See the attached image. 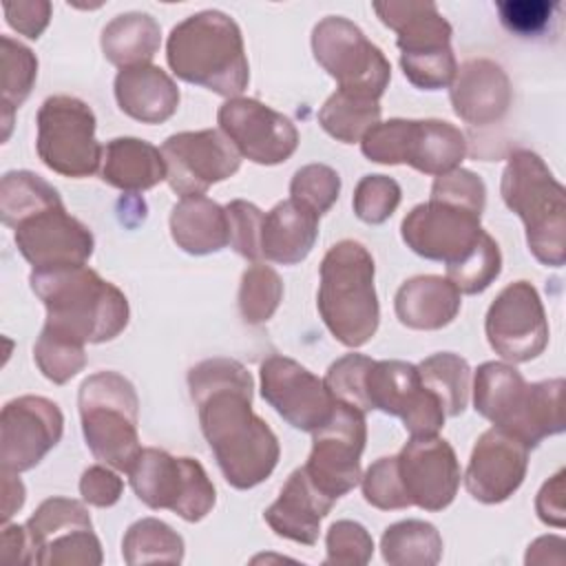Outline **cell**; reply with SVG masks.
Segmentation results:
<instances>
[{
    "mask_svg": "<svg viewBox=\"0 0 566 566\" xmlns=\"http://www.w3.org/2000/svg\"><path fill=\"white\" fill-rule=\"evenodd\" d=\"M31 290L46 307L44 329L84 343L115 338L128 323V301L119 287L86 265L33 270Z\"/></svg>",
    "mask_w": 566,
    "mask_h": 566,
    "instance_id": "3957f363",
    "label": "cell"
},
{
    "mask_svg": "<svg viewBox=\"0 0 566 566\" xmlns=\"http://www.w3.org/2000/svg\"><path fill=\"white\" fill-rule=\"evenodd\" d=\"M15 245L33 270L84 265L93 254L91 230L55 199L15 221Z\"/></svg>",
    "mask_w": 566,
    "mask_h": 566,
    "instance_id": "e0dca14e",
    "label": "cell"
},
{
    "mask_svg": "<svg viewBox=\"0 0 566 566\" xmlns=\"http://www.w3.org/2000/svg\"><path fill=\"white\" fill-rule=\"evenodd\" d=\"M161 155L166 179L181 197L203 195L212 184L234 175L241 164L237 148L214 128L170 135L161 144Z\"/></svg>",
    "mask_w": 566,
    "mask_h": 566,
    "instance_id": "ac0fdd59",
    "label": "cell"
},
{
    "mask_svg": "<svg viewBox=\"0 0 566 566\" xmlns=\"http://www.w3.org/2000/svg\"><path fill=\"white\" fill-rule=\"evenodd\" d=\"M126 473L137 497L150 509H168L186 522H199L214 506V486L206 469L192 458H175L146 447Z\"/></svg>",
    "mask_w": 566,
    "mask_h": 566,
    "instance_id": "8fae6325",
    "label": "cell"
},
{
    "mask_svg": "<svg viewBox=\"0 0 566 566\" xmlns=\"http://www.w3.org/2000/svg\"><path fill=\"white\" fill-rule=\"evenodd\" d=\"M33 356L40 371L55 385H62L69 378H73L86 363L84 345L57 336L49 329H42L40 338L35 340Z\"/></svg>",
    "mask_w": 566,
    "mask_h": 566,
    "instance_id": "60d3db41",
    "label": "cell"
},
{
    "mask_svg": "<svg viewBox=\"0 0 566 566\" xmlns=\"http://www.w3.org/2000/svg\"><path fill=\"white\" fill-rule=\"evenodd\" d=\"M62 411L42 396H20L2 407L0 460L2 471L35 467L62 438Z\"/></svg>",
    "mask_w": 566,
    "mask_h": 566,
    "instance_id": "603a6c76",
    "label": "cell"
},
{
    "mask_svg": "<svg viewBox=\"0 0 566 566\" xmlns=\"http://www.w3.org/2000/svg\"><path fill=\"white\" fill-rule=\"evenodd\" d=\"M555 4L546 0H506L497 2V13L502 24L520 35L539 33L553 15Z\"/></svg>",
    "mask_w": 566,
    "mask_h": 566,
    "instance_id": "c3c4849f",
    "label": "cell"
},
{
    "mask_svg": "<svg viewBox=\"0 0 566 566\" xmlns=\"http://www.w3.org/2000/svg\"><path fill=\"white\" fill-rule=\"evenodd\" d=\"M4 482H2V491H4V497H2V517L4 522L22 506L24 502V486L22 482L13 475V471H4L2 473Z\"/></svg>",
    "mask_w": 566,
    "mask_h": 566,
    "instance_id": "f5cc1de1",
    "label": "cell"
},
{
    "mask_svg": "<svg viewBox=\"0 0 566 566\" xmlns=\"http://www.w3.org/2000/svg\"><path fill=\"white\" fill-rule=\"evenodd\" d=\"M312 49L316 62L338 82V91L376 102L385 93L391 66L352 20L323 18L312 31Z\"/></svg>",
    "mask_w": 566,
    "mask_h": 566,
    "instance_id": "7c38bea8",
    "label": "cell"
},
{
    "mask_svg": "<svg viewBox=\"0 0 566 566\" xmlns=\"http://www.w3.org/2000/svg\"><path fill=\"white\" fill-rule=\"evenodd\" d=\"M261 394L283 420L310 433L329 420L336 405L318 376L285 356L261 363Z\"/></svg>",
    "mask_w": 566,
    "mask_h": 566,
    "instance_id": "44dd1931",
    "label": "cell"
},
{
    "mask_svg": "<svg viewBox=\"0 0 566 566\" xmlns=\"http://www.w3.org/2000/svg\"><path fill=\"white\" fill-rule=\"evenodd\" d=\"M374 365L371 358L363 354H347L329 365L325 374V387L334 400L349 405L358 411H369L365 400V376Z\"/></svg>",
    "mask_w": 566,
    "mask_h": 566,
    "instance_id": "b9f144b4",
    "label": "cell"
},
{
    "mask_svg": "<svg viewBox=\"0 0 566 566\" xmlns=\"http://www.w3.org/2000/svg\"><path fill=\"white\" fill-rule=\"evenodd\" d=\"M365 438V413L336 400L329 420L314 431L312 453L303 467L323 495L336 502L358 484Z\"/></svg>",
    "mask_w": 566,
    "mask_h": 566,
    "instance_id": "5bb4252c",
    "label": "cell"
},
{
    "mask_svg": "<svg viewBox=\"0 0 566 566\" xmlns=\"http://www.w3.org/2000/svg\"><path fill=\"white\" fill-rule=\"evenodd\" d=\"M374 542L365 526L340 520L327 531V559L325 564H367Z\"/></svg>",
    "mask_w": 566,
    "mask_h": 566,
    "instance_id": "bcb514c9",
    "label": "cell"
},
{
    "mask_svg": "<svg viewBox=\"0 0 566 566\" xmlns=\"http://www.w3.org/2000/svg\"><path fill=\"white\" fill-rule=\"evenodd\" d=\"M102 159V179L119 190L139 192L166 179V161L161 150L137 137L111 139Z\"/></svg>",
    "mask_w": 566,
    "mask_h": 566,
    "instance_id": "4dcf8cb0",
    "label": "cell"
},
{
    "mask_svg": "<svg viewBox=\"0 0 566 566\" xmlns=\"http://www.w3.org/2000/svg\"><path fill=\"white\" fill-rule=\"evenodd\" d=\"M2 44V106H4V124L9 133L11 113L29 97L31 86L38 75V60L31 49L15 42L9 35L0 38Z\"/></svg>",
    "mask_w": 566,
    "mask_h": 566,
    "instance_id": "8d00e7d4",
    "label": "cell"
},
{
    "mask_svg": "<svg viewBox=\"0 0 566 566\" xmlns=\"http://www.w3.org/2000/svg\"><path fill=\"white\" fill-rule=\"evenodd\" d=\"M380 106L376 99L356 97L343 91H336L318 111L321 126L336 137L338 142L354 144L360 142L363 135L378 124Z\"/></svg>",
    "mask_w": 566,
    "mask_h": 566,
    "instance_id": "e575fe53",
    "label": "cell"
},
{
    "mask_svg": "<svg viewBox=\"0 0 566 566\" xmlns=\"http://www.w3.org/2000/svg\"><path fill=\"white\" fill-rule=\"evenodd\" d=\"M122 480L104 469V467H91L82 473V480H80V493L82 497L88 502V504H95V506H111L119 500L122 495Z\"/></svg>",
    "mask_w": 566,
    "mask_h": 566,
    "instance_id": "f907efd6",
    "label": "cell"
},
{
    "mask_svg": "<svg viewBox=\"0 0 566 566\" xmlns=\"http://www.w3.org/2000/svg\"><path fill=\"white\" fill-rule=\"evenodd\" d=\"M442 539L433 524L405 520L391 524L382 535V557L389 564H436L440 559Z\"/></svg>",
    "mask_w": 566,
    "mask_h": 566,
    "instance_id": "836d02e7",
    "label": "cell"
},
{
    "mask_svg": "<svg viewBox=\"0 0 566 566\" xmlns=\"http://www.w3.org/2000/svg\"><path fill=\"white\" fill-rule=\"evenodd\" d=\"M502 270V254L491 234H484L480 243L455 265L447 268V279L464 294H478L486 290Z\"/></svg>",
    "mask_w": 566,
    "mask_h": 566,
    "instance_id": "ab89813d",
    "label": "cell"
},
{
    "mask_svg": "<svg viewBox=\"0 0 566 566\" xmlns=\"http://www.w3.org/2000/svg\"><path fill=\"white\" fill-rule=\"evenodd\" d=\"M562 394V378L526 382L515 367L495 360L480 365L473 382L475 411L526 449L564 431Z\"/></svg>",
    "mask_w": 566,
    "mask_h": 566,
    "instance_id": "5b68a950",
    "label": "cell"
},
{
    "mask_svg": "<svg viewBox=\"0 0 566 566\" xmlns=\"http://www.w3.org/2000/svg\"><path fill=\"white\" fill-rule=\"evenodd\" d=\"M27 562L99 564V539L86 509L66 497L44 500L24 524Z\"/></svg>",
    "mask_w": 566,
    "mask_h": 566,
    "instance_id": "9a60e30c",
    "label": "cell"
},
{
    "mask_svg": "<svg viewBox=\"0 0 566 566\" xmlns=\"http://www.w3.org/2000/svg\"><path fill=\"white\" fill-rule=\"evenodd\" d=\"M170 234L188 254L219 252L230 243L228 212L203 195L181 197L170 212Z\"/></svg>",
    "mask_w": 566,
    "mask_h": 566,
    "instance_id": "f546056e",
    "label": "cell"
},
{
    "mask_svg": "<svg viewBox=\"0 0 566 566\" xmlns=\"http://www.w3.org/2000/svg\"><path fill=\"white\" fill-rule=\"evenodd\" d=\"M422 385L440 400L444 416H460L469 402L471 369L464 358L451 352H440L418 365Z\"/></svg>",
    "mask_w": 566,
    "mask_h": 566,
    "instance_id": "d6a6232c",
    "label": "cell"
},
{
    "mask_svg": "<svg viewBox=\"0 0 566 566\" xmlns=\"http://www.w3.org/2000/svg\"><path fill=\"white\" fill-rule=\"evenodd\" d=\"M332 506L334 500L323 495L301 467L287 478L279 500L263 517L276 535L312 546L318 539V524Z\"/></svg>",
    "mask_w": 566,
    "mask_h": 566,
    "instance_id": "484cf974",
    "label": "cell"
},
{
    "mask_svg": "<svg viewBox=\"0 0 566 566\" xmlns=\"http://www.w3.org/2000/svg\"><path fill=\"white\" fill-rule=\"evenodd\" d=\"M77 402L91 453L113 469L128 471L142 451L135 387L117 371H97L82 382Z\"/></svg>",
    "mask_w": 566,
    "mask_h": 566,
    "instance_id": "9c48e42d",
    "label": "cell"
},
{
    "mask_svg": "<svg viewBox=\"0 0 566 566\" xmlns=\"http://www.w3.org/2000/svg\"><path fill=\"white\" fill-rule=\"evenodd\" d=\"M360 148L369 161L409 164L427 175L451 172L467 155L460 128L442 119L378 122L363 135Z\"/></svg>",
    "mask_w": 566,
    "mask_h": 566,
    "instance_id": "30bf717a",
    "label": "cell"
},
{
    "mask_svg": "<svg viewBox=\"0 0 566 566\" xmlns=\"http://www.w3.org/2000/svg\"><path fill=\"white\" fill-rule=\"evenodd\" d=\"M230 223V245L245 259H261V223L263 212L243 199H234L226 206Z\"/></svg>",
    "mask_w": 566,
    "mask_h": 566,
    "instance_id": "7dc6e473",
    "label": "cell"
},
{
    "mask_svg": "<svg viewBox=\"0 0 566 566\" xmlns=\"http://www.w3.org/2000/svg\"><path fill=\"white\" fill-rule=\"evenodd\" d=\"M484 181L464 168L438 175L431 199L402 219V241L420 256L460 263L486 234L480 226L484 210Z\"/></svg>",
    "mask_w": 566,
    "mask_h": 566,
    "instance_id": "7a4b0ae2",
    "label": "cell"
},
{
    "mask_svg": "<svg viewBox=\"0 0 566 566\" xmlns=\"http://www.w3.org/2000/svg\"><path fill=\"white\" fill-rule=\"evenodd\" d=\"M122 548L128 564L157 562V559L181 562L184 542L168 524L155 517H146L135 522L128 528Z\"/></svg>",
    "mask_w": 566,
    "mask_h": 566,
    "instance_id": "d590c367",
    "label": "cell"
},
{
    "mask_svg": "<svg viewBox=\"0 0 566 566\" xmlns=\"http://www.w3.org/2000/svg\"><path fill=\"white\" fill-rule=\"evenodd\" d=\"M484 327L495 354L513 363L539 356L548 343L544 305L528 281H515L495 296Z\"/></svg>",
    "mask_w": 566,
    "mask_h": 566,
    "instance_id": "d6986e66",
    "label": "cell"
},
{
    "mask_svg": "<svg viewBox=\"0 0 566 566\" xmlns=\"http://www.w3.org/2000/svg\"><path fill=\"white\" fill-rule=\"evenodd\" d=\"M369 409L398 416L411 436H438L444 424L440 400L422 385L418 367L405 360H374L365 376Z\"/></svg>",
    "mask_w": 566,
    "mask_h": 566,
    "instance_id": "2e32d148",
    "label": "cell"
},
{
    "mask_svg": "<svg viewBox=\"0 0 566 566\" xmlns=\"http://www.w3.org/2000/svg\"><path fill=\"white\" fill-rule=\"evenodd\" d=\"M400 203V186L385 175H365L354 190V212L365 223H382Z\"/></svg>",
    "mask_w": 566,
    "mask_h": 566,
    "instance_id": "ee69618b",
    "label": "cell"
},
{
    "mask_svg": "<svg viewBox=\"0 0 566 566\" xmlns=\"http://www.w3.org/2000/svg\"><path fill=\"white\" fill-rule=\"evenodd\" d=\"M7 22L22 35L35 40L46 29L51 18V2L46 0H15L2 4Z\"/></svg>",
    "mask_w": 566,
    "mask_h": 566,
    "instance_id": "681fc988",
    "label": "cell"
},
{
    "mask_svg": "<svg viewBox=\"0 0 566 566\" xmlns=\"http://www.w3.org/2000/svg\"><path fill=\"white\" fill-rule=\"evenodd\" d=\"M340 177L334 168L325 164H310L294 172L290 184L292 199L312 208L316 214H323L338 199Z\"/></svg>",
    "mask_w": 566,
    "mask_h": 566,
    "instance_id": "7bdbcfd3",
    "label": "cell"
},
{
    "mask_svg": "<svg viewBox=\"0 0 566 566\" xmlns=\"http://www.w3.org/2000/svg\"><path fill=\"white\" fill-rule=\"evenodd\" d=\"M564 471H559L551 482H546L537 495V513L546 524L564 526Z\"/></svg>",
    "mask_w": 566,
    "mask_h": 566,
    "instance_id": "816d5d0a",
    "label": "cell"
},
{
    "mask_svg": "<svg viewBox=\"0 0 566 566\" xmlns=\"http://www.w3.org/2000/svg\"><path fill=\"white\" fill-rule=\"evenodd\" d=\"M451 104L458 117L486 126L509 111L511 84L500 64L486 57L464 62L451 82Z\"/></svg>",
    "mask_w": 566,
    "mask_h": 566,
    "instance_id": "d4e9b609",
    "label": "cell"
},
{
    "mask_svg": "<svg viewBox=\"0 0 566 566\" xmlns=\"http://www.w3.org/2000/svg\"><path fill=\"white\" fill-rule=\"evenodd\" d=\"M281 296H283V283L272 268L263 263H254L243 272L241 287H239V310L245 323L256 325L268 321L276 312Z\"/></svg>",
    "mask_w": 566,
    "mask_h": 566,
    "instance_id": "f35d334b",
    "label": "cell"
},
{
    "mask_svg": "<svg viewBox=\"0 0 566 566\" xmlns=\"http://www.w3.org/2000/svg\"><path fill=\"white\" fill-rule=\"evenodd\" d=\"M60 199L57 190L42 177L29 170H11L0 184V214L2 223L13 228L15 221L31 210Z\"/></svg>",
    "mask_w": 566,
    "mask_h": 566,
    "instance_id": "74e56055",
    "label": "cell"
},
{
    "mask_svg": "<svg viewBox=\"0 0 566 566\" xmlns=\"http://www.w3.org/2000/svg\"><path fill=\"white\" fill-rule=\"evenodd\" d=\"M318 312L347 347L365 345L378 329V298L374 290V259L358 241H340L321 263Z\"/></svg>",
    "mask_w": 566,
    "mask_h": 566,
    "instance_id": "8992f818",
    "label": "cell"
},
{
    "mask_svg": "<svg viewBox=\"0 0 566 566\" xmlns=\"http://www.w3.org/2000/svg\"><path fill=\"white\" fill-rule=\"evenodd\" d=\"M161 29L157 20L142 11L115 15L102 31V51L119 69L150 64L159 51Z\"/></svg>",
    "mask_w": 566,
    "mask_h": 566,
    "instance_id": "1f68e13d",
    "label": "cell"
},
{
    "mask_svg": "<svg viewBox=\"0 0 566 566\" xmlns=\"http://www.w3.org/2000/svg\"><path fill=\"white\" fill-rule=\"evenodd\" d=\"M318 217L296 199L276 203L261 223V254L274 263L292 265L303 261L314 248Z\"/></svg>",
    "mask_w": 566,
    "mask_h": 566,
    "instance_id": "83f0119b",
    "label": "cell"
},
{
    "mask_svg": "<svg viewBox=\"0 0 566 566\" xmlns=\"http://www.w3.org/2000/svg\"><path fill=\"white\" fill-rule=\"evenodd\" d=\"M526 467L528 449L517 438L493 427L473 447L464 475L467 491L484 504L504 502L524 482Z\"/></svg>",
    "mask_w": 566,
    "mask_h": 566,
    "instance_id": "cb8c5ba5",
    "label": "cell"
},
{
    "mask_svg": "<svg viewBox=\"0 0 566 566\" xmlns=\"http://www.w3.org/2000/svg\"><path fill=\"white\" fill-rule=\"evenodd\" d=\"M363 495L371 506L382 511L411 506L396 471V455L380 458L367 469L363 478Z\"/></svg>",
    "mask_w": 566,
    "mask_h": 566,
    "instance_id": "f6af8a7d",
    "label": "cell"
},
{
    "mask_svg": "<svg viewBox=\"0 0 566 566\" xmlns=\"http://www.w3.org/2000/svg\"><path fill=\"white\" fill-rule=\"evenodd\" d=\"M35 124V146L46 168L75 179L97 170L104 148L95 139V115L88 104L71 95L46 97Z\"/></svg>",
    "mask_w": 566,
    "mask_h": 566,
    "instance_id": "4fadbf2b",
    "label": "cell"
},
{
    "mask_svg": "<svg viewBox=\"0 0 566 566\" xmlns=\"http://www.w3.org/2000/svg\"><path fill=\"white\" fill-rule=\"evenodd\" d=\"M201 431L228 484L252 489L279 462L274 431L252 411V376L232 358H208L188 371Z\"/></svg>",
    "mask_w": 566,
    "mask_h": 566,
    "instance_id": "6da1fadb",
    "label": "cell"
},
{
    "mask_svg": "<svg viewBox=\"0 0 566 566\" xmlns=\"http://www.w3.org/2000/svg\"><path fill=\"white\" fill-rule=\"evenodd\" d=\"M166 57L177 77L226 97L243 93L250 80L241 29L217 9L192 13L175 24Z\"/></svg>",
    "mask_w": 566,
    "mask_h": 566,
    "instance_id": "277c9868",
    "label": "cell"
},
{
    "mask_svg": "<svg viewBox=\"0 0 566 566\" xmlns=\"http://www.w3.org/2000/svg\"><path fill=\"white\" fill-rule=\"evenodd\" d=\"M458 287L442 276H413L396 292V316L411 329H440L460 312Z\"/></svg>",
    "mask_w": 566,
    "mask_h": 566,
    "instance_id": "f1b7e54d",
    "label": "cell"
},
{
    "mask_svg": "<svg viewBox=\"0 0 566 566\" xmlns=\"http://www.w3.org/2000/svg\"><path fill=\"white\" fill-rule=\"evenodd\" d=\"M502 199L524 221L535 259L551 268L566 261V195L544 159L515 150L502 172Z\"/></svg>",
    "mask_w": 566,
    "mask_h": 566,
    "instance_id": "52a82bcc",
    "label": "cell"
},
{
    "mask_svg": "<svg viewBox=\"0 0 566 566\" xmlns=\"http://www.w3.org/2000/svg\"><path fill=\"white\" fill-rule=\"evenodd\" d=\"M119 108L137 122H166L179 106V88L172 77L153 64L122 69L115 77Z\"/></svg>",
    "mask_w": 566,
    "mask_h": 566,
    "instance_id": "4316f807",
    "label": "cell"
},
{
    "mask_svg": "<svg viewBox=\"0 0 566 566\" xmlns=\"http://www.w3.org/2000/svg\"><path fill=\"white\" fill-rule=\"evenodd\" d=\"M396 471L409 504L424 511L449 506L460 484L455 451L438 436H411L396 455Z\"/></svg>",
    "mask_w": 566,
    "mask_h": 566,
    "instance_id": "7402d4cb",
    "label": "cell"
},
{
    "mask_svg": "<svg viewBox=\"0 0 566 566\" xmlns=\"http://www.w3.org/2000/svg\"><path fill=\"white\" fill-rule=\"evenodd\" d=\"M374 11L398 33L400 64L405 77L427 91L449 86L458 73L451 49V24L429 0H387L374 2Z\"/></svg>",
    "mask_w": 566,
    "mask_h": 566,
    "instance_id": "ba28073f",
    "label": "cell"
},
{
    "mask_svg": "<svg viewBox=\"0 0 566 566\" xmlns=\"http://www.w3.org/2000/svg\"><path fill=\"white\" fill-rule=\"evenodd\" d=\"M219 128L254 164H281L298 146V130L283 113L250 97H232L217 113Z\"/></svg>",
    "mask_w": 566,
    "mask_h": 566,
    "instance_id": "ffe728a7",
    "label": "cell"
}]
</instances>
